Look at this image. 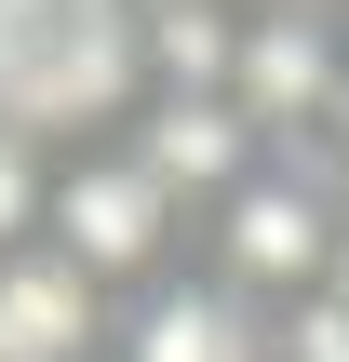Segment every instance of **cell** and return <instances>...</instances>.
<instances>
[{
	"instance_id": "5",
	"label": "cell",
	"mask_w": 349,
	"mask_h": 362,
	"mask_svg": "<svg viewBox=\"0 0 349 362\" xmlns=\"http://www.w3.org/2000/svg\"><path fill=\"white\" fill-rule=\"evenodd\" d=\"M121 148H135V161H148V175H161V188H175L188 215H215V202H229V188H242V175L269 161V134H256V121H242L229 94H148Z\"/></svg>"
},
{
	"instance_id": "4",
	"label": "cell",
	"mask_w": 349,
	"mask_h": 362,
	"mask_svg": "<svg viewBox=\"0 0 349 362\" xmlns=\"http://www.w3.org/2000/svg\"><path fill=\"white\" fill-rule=\"evenodd\" d=\"M282 309L229 296L215 269H161L135 309H121V362H269Z\"/></svg>"
},
{
	"instance_id": "8",
	"label": "cell",
	"mask_w": 349,
	"mask_h": 362,
	"mask_svg": "<svg viewBox=\"0 0 349 362\" xmlns=\"http://www.w3.org/2000/svg\"><path fill=\"white\" fill-rule=\"evenodd\" d=\"M135 27H175V13H215V0H121Z\"/></svg>"
},
{
	"instance_id": "10",
	"label": "cell",
	"mask_w": 349,
	"mask_h": 362,
	"mask_svg": "<svg viewBox=\"0 0 349 362\" xmlns=\"http://www.w3.org/2000/svg\"><path fill=\"white\" fill-rule=\"evenodd\" d=\"M323 296H336V309H349V228H336V282H323Z\"/></svg>"
},
{
	"instance_id": "6",
	"label": "cell",
	"mask_w": 349,
	"mask_h": 362,
	"mask_svg": "<svg viewBox=\"0 0 349 362\" xmlns=\"http://www.w3.org/2000/svg\"><path fill=\"white\" fill-rule=\"evenodd\" d=\"M94 349H121L108 282H94V269H67L54 242L0 255V362H94Z\"/></svg>"
},
{
	"instance_id": "3",
	"label": "cell",
	"mask_w": 349,
	"mask_h": 362,
	"mask_svg": "<svg viewBox=\"0 0 349 362\" xmlns=\"http://www.w3.org/2000/svg\"><path fill=\"white\" fill-rule=\"evenodd\" d=\"M175 228H188V202H175L121 134L81 148V161H54V215H40V242H54L67 269H94L108 296H148L161 255H175Z\"/></svg>"
},
{
	"instance_id": "9",
	"label": "cell",
	"mask_w": 349,
	"mask_h": 362,
	"mask_svg": "<svg viewBox=\"0 0 349 362\" xmlns=\"http://www.w3.org/2000/svg\"><path fill=\"white\" fill-rule=\"evenodd\" d=\"M323 161H336V188H349V94H336V121H323Z\"/></svg>"
},
{
	"instance_id": "1",
	"label": "cell",
	"mask_w": 349,
	"mask_h": 362,
	"mask_svg": "<svg viewBox=\"0 0 349 362\" xmlns=\"http://www.w3.org/2000/svg\"><path fill=\"white\" fill-rule=\"evenodd\" d=\"M148 107V27L121 0H0V134L27 148H108Z\"/></svg>"
},
{
	"instance_id": "7",
	"label": "cell",
	"mask_w": 349,
	"mask_h": 362,
	"mask_svg": "<svg viewBox=\"0 0 349 362\" xmlns=\"http://www.w3.org/2000/svg\"><path fill=\"white\" fill-rule=\"evenodd\" d=\"M40 215H54V148L0 134V255H27V242H40Z\"/></svg>"
},
{
	"instance_id": "11",
	"label": "cell",
	"mask_w": 349,
	"mask_h": 362,
	"mask_svg": "<svg viewBox=\"0 0 349 362\" xmlns=\"http://www.w3.org/2000/svg\"><path fill=\"white\" fill-rule=\"evenodd\" d=\"M282 13H349V0H282Z\"/></svg>"
},
{
	"instance_id": "2",
	"label": "cell",
	"mask_w": 349,
	"mask_h": 362,
	"mask_svg": "<svg viewBox=\"0 0 349 362\" xmlns=\"http://www.w3.org/2000/svg\"><path fill=\"white\" fill-rule=\"evenodd\" d=\"M336 228H349V188L323 148H269L215 215H202V269L256 309H309L336 282Z\"/></svg>"
}]
</instances>
